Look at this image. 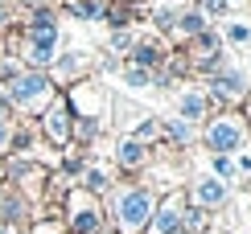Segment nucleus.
I'll list each match as a JSON object with an SVG mask.
<instances>
[{
    "label": "nucleus",
    "mask_w": 251,
    "mask_h": 234,
    "mask_svg": "<svg viewBox=\"0 0 251 234\" xmlns=\"http://www.w3.org/2000/svg\"><path fill=\"white\" fill-rule=\"evenodd\" d=\"M156 197L149 185H111L103 197V218H107L111 234H149Z\"/></svg>",
    "instance_id": "obj_1"
},
{
    "label": "nucleus",
    "mask_w": 251,
    "mask_h": 234,
    "mask_svg": "<svg viewBox=\"0 0 251 234\" xmlns=\"http://www.w3.org/2000/svg\"><path fill=\"white\" fill-rule=\"evenodd\" d=\"M4 87H8L4 99L13 103V111H25V115H41V111H46L50 103L62 94L46 70H17Z\"/></svg>",
    "instance_id": "obj_2"
},
{
    "label": "nucleus",
    "mask_w": 251,
    "mask_h": 234,
    "mask_svg": "<svg viewBox=\"0 0 251 234\" xmlns=\"http://www.w3.org/2000/svg\"><path fill=\"white\" fill-rule=\"evenodd\" d=\"M58 218H62V226H66L70 234H111L107 230V218H103V201L91 197L87 189H78V185L66 189Z\"/></svg>",
    "instance_id": "obj_3"
},
{
    "label": "nucleus",
    "mask_w": 251,
    "mask_h": 234,
    "mask_svg": "<svg viewBox=\"0 0 251 234\" xmlns=\"http://www.w3.org/2000/svg\"><path fill=\"white\" fill-rule=\"evenodd\" d=\"M202 140H206V148H210L214 156H226V152H235V148H243V140H247L243 115L239 111H223V115H214V119H206Z\"/></svg>",
    "instance_id": "obj_4"
},
{
    "label": "nucleus",
    "mask_w": 251,
    "mask_h": 234,
    "mask_svg": "<svg viewBox=\"0 0 251 234\" xmlns=\"http://www.w3.org/2000/svg\"><path fill=\"white\" fill-rule=\"evenodd\" d=\"M247 91H251L247 74H243V70H231V66H223V70H214V74H210L206 107H218V115H223V111H231L235 103H243V99H247Z\"/></svg>",
    "instance_id": "obj_5"
},
{
    "label": "nucleus",
    "mask_w": 251,
    "mask_h": 234,
    "mask_svg": "<svg viewBox=\"0 0 251 234\" xmlns=\"http://www.w3.org/2000/svg\"><path fill=\"white\" fill-rule=\"evenodd\" d=\"M62 99H66V107H70L75 119H95V123L107 115V103H111L107 91H103L95 78H82V82H75V87H66Z\"/></svg>",
    "instance_id": "obj_6"
},
{
    "label": "nucleus",
    "mask_w": 251,
    "mask_h": 234,
    "mask_svg": "<svg viewBox=\"0 0 251 234\" xmlns=\"http://www.w3.org/2000/svg\"><path fill=\"white\" fill-rule=\"evenodd\" d=\"M70 127H75V115H70L66 99L58 94V99L37 115V132H41V140H46V144H54L58 152H66V148H70Z\"/></svg>",
    "instance_id": "obj_7"
},
{
    "label": "nucleus",
    "mask_w": 251,
    "mask_h": 234,
    "mask_svg": "<svg viewBox=\"0 0 251 234\" xmlns=\"http://www.w3.org/2000/svg\"><path fill=\"white\" fill-rule=\"evenodd\" d=\"M181 222H185V189L161 193L156 210H152V222H149V234H181Z\"/></svg>",
    "instance_id": "obj_8"
},
{
    "label": "nucleus",
    "mask_w": 251,
    "mask_h": 234,
    "mask_svg": "<svg viewBox=\"0 0 251 234\" xmlns=\"http://www.w3.org/2000/svg\"><path fill=\"white\" fill-rule=\"evenodd\" d=\"M87 66H91V58L82 54V49H66V54L54 58V66H50L46 74L54 78V87H75V82L87 78Z\"/></svg>",
    "instance_id": "obj_9"
},
{
    "label": "nucleus",
    "mask_w": 251,
    "mask_h": 234,
    "mask_svg": "<svg viewBox=\"0 0 251 234\" xmlns=\"http://www.w3.org/2000/svg\"><path fill=\"white\" fill-rule=\"evenodd\" d=\"M190 197H194V210H218V206H226V197H231V189L223 185L218 177H198L194 185H190Z\"/></svg>",
    "instance_id": "obj_10"
},
{
    "label": "nucleus",
    "mask_w": 251,
    "mask_h": 234,
    "mask_svg": "<svg viewBox=\"0 0 251 234\" xmlns=\"http://www.w3.org/2000/svg\"><path fill=\"white\" fill-rule=\"evenodd\" d=\"M111 161H116L120 173H140V168L152 161V148L140 144V140H132V136H124V140L116 144V152H111Z\"/></svg>",
    "instance_id": "obj_11"
},
{
    "label": "nucleus",
    "mask_w": 251,
    "mask_h": 234,
    "mask_svg": "<svg viewBox=\"0 0 251 234\" xmlns=\"http://www.w3.org/2000/svg\"><path fill=\"white\" fill-rule=\"evenodd\" d=\"M165 62H169V49H165V41H136L132 46V66L136 70H149V74H156V70H165Z\"/></svg>",
    "instance_id": "obj_12"
},
{
    "label": "nucleus",
    "mask_w": 251,
    "mask_h": 234,
    "mask_svg": "<svg viewBox=\"0 0 251 234\" xmlns=\"http://www.w3.org/2000/svg\"><path fill=\"white\" fill-rule=\"evenodd\" d=\"M116 185V181H111V168L107 164H95V161H87V168H82V177H78V189H87L91 197H107V189Z\"/></svg>",
    "instance_id": "obj_13"
},
{
    "label": "nucleus",
    "mask_w": 251,
    "mask_h": 234,
    "mask_svg": "<svg viewBox=\"0 0 251 234\" xmlns=\"http://www.w3.org/2000/svg\"><path fill=\"white\" fill-rule=\"evenodd\" d=\"M177 111H181V119L190 123V127L206 123V94H202V91H190V87H185L181 94H177Z\"/></svg>",
    "instance_id": "obj_14"
},
{
    "label": "nucleus",
    "mask_w": 251,
    "mask_h": 234,
    "mask_svg": "<svg viewBox=\"0 0 251 234\" xmlns=\"http://www.w3.org/2000/svg\"><path fill=\"white\" fill-rule=\"evenodd\" d=\"M202 29H206V17L198 13V8H190V13H177V21H173V37H177V41H194Z\"/></svg>",
    "instance_id": "obj_15"
},
{
    "label": "nucleus",
    "mask_w": 251,
    "mask_h": 234,
    "mask_svg": "<svg viewBox=\"0 0 251 234\" xmlns=\"http://www.w3.org/2000/svg\"><path fill=\"white\" fill-rule=\"evenodd\" d=\"M62 8H66L75 21H103L107 0H62Z\"/></svg>",
    "instance_id": "obj_16"
},
{
    "label": "nucleus",
    "mask_w": 251,
    "mask_h": 234,
    "mask_svg": "<svg viewBox=\"0 0 251 234\" xmlns=\"http://www.w3.org/2000/svg\"><path fill=\"white\" fill-rule=\"evenodd\" d=\"M161 132H169V140L181 148V144H190L194 136H198V127H190L185 119H165V123H161Z\"/></svg>",
    "instance_id": "obj_17"
},
{
    "label": "nucleus",
    "mask_w": 251,
    "mask_h": 234,
    "mask_svg": "<svg viewBox=\"0 0 251 234\" xmlns=\"http://www.w3.org/2000/svg\"><path fill=\"white\" fill-rule=\"evenodd\" d=\"M13 127H17V111H13V103L0 94V148H8V136H13Z\"/></svg>",
    "instance_id": "obj_18"
},
{
    "label": "nucleus",
    "mask_w": 251,
    "mask_h": 234,
    "mask_svg": "<svg viewBox=\"0 0 251 234\" xmlns=\"http://www.w3.org/2000/svg\"><path fill=\"white\" fill-rule=\"evenodd\" d=\"M149 21L156 25V33H173V21H177V8H165V4H156L152 13H149Z\"/></svg>",
    "instance_id": "obj_19"
},
{
    "label": "nucleus",
    "mask_w": 251,
    "mask_h": 234,
    "mask_svg": "<svg viewBox=\"0 0 251 234\" xmlns=\"http://www.w3.org/2000/svg\"><path fill=\"white\" fill-rule=\"evenodd\" d=\"M29 234H70V230L62 226V218L50 214V218H33L29 222Z\"/></svg>",
    "instance_id": "obj_20"
},
{
    "label": "nucleus",
    "mask_w": 251,
    "mask_h": 234,
    "mask_svg": "<svg viewBox=\"0 0 251 234\" xmlns=\"http://www.w3.org/2000/svg\"><path fill=\"white\" fill-rule=\"evenodd\" d=\"M124 82H128L132 91H149V87H152V74H149V70H136V66H128V70H124Z\"/></svg>",
    "instance_id": "obj_21"
},
{
    "label": "nucleus",
    "mask_w": 251,
    "mask_h": 234,
    "mask_svg": "<svg viewBox=\"0 0 251 234\" xmlns=\"http://www.w3.org/2000/svg\"><path fill=\"white\" fill-rule=\"evenodd\" d=\"M226 41H235V46H247V41H251V25H247V21H235V25H226Z\"/></svg>",
    "instance_id": "obj_22"
},
{
    "label": "nucleus",
    "mask_w": 251,
    "mask_h": 234,
    "mask_svg": "<svg viewBox=\"0 0 251 234\" xmlns=\"http://www.w3.org/2000/svg\"><path fill=\"white\" fill-rule=\"evenodd\" d=\"M132 46H136V37L128 29H116V33H111V54H124V49H132Z\"/></svg>",
    "instance_id": "obj_23"
},
{
    "label": "nucleus",
    "mask_w": 251,
    "mask_h": 234,
    "mask_svg": "<svg viewBox=\"0 0 251 234\" xmlns=\"http://www.w3.org/2000/svg\"><path fill=\"white\" fill-rule=\"evenodd\" d=\"M231 173H235L231 156H214V161H210V177H231Z\"/></svg>",
    "instance_id": "obj_24"
},
{
    "label": "nucleus",
    "mask_w": 251,
    "mask_h": 234,
    "mask_svg": "<svg viewBox=\"0 0 251 234\" xmlns=\"http://www.w3.org/2000/svg\"><path fill=\"white\" fill-rule=\"evenodd\" d=\"M239 168H243V173H251V152H243V156H239Z\"/></svg>",
    "instance_id": "obj_25"
},
{
    "label": "nucleus",
    "mask_w": 251,
    "mask_h": 234,
    "mask_svg": "<svg viewBox=\"0 0 251 234\" xmlns=\"http://www.w3.org/2000/svg\"><path fill=\"white\" fill-rule=\"evenodd\" d=\"M0 185H4V156H0Z\"/></svg>",
    "instance_id": "obj_26"
},
{
    "label": "nucleus",
    "mask_w": 251,
    "mask_h": 234,
    "mask_svg": "<svg viewBox=\"0 0 251 234\" xmlns=\"http://www.w3.org/2000/svg\"><path fill=\"white\" fill-rule=\"evenodd\" d=\"M124 4H128V0H124Z\"/></svg>",
    "instance_id": "obj_27"
}]
</instances>
